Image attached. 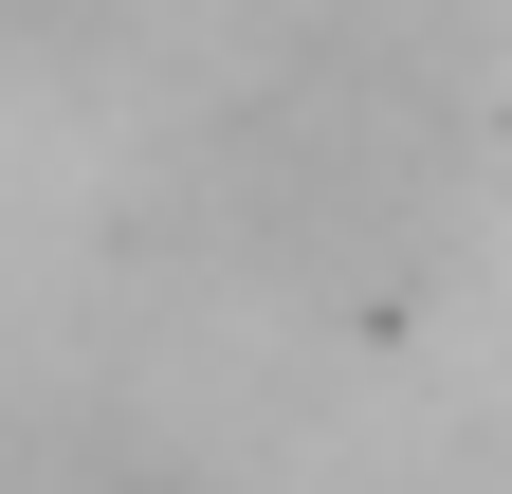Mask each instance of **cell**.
<instances>
[{"instance_id": "6da1fadb", "label": "cell", "mask_w": 512, "mask_h": 494, "mask_svg": "<svg viewBox=\"0 0 512 494\" xmlns=\"http://www.w3.org/2000/svg\"><path fill=\"white\" fill-rule=\"evenodd\" d=\"M421 202H439V110L403 74H366V55L275 74L238 110V147H220V220L256 257H293V275H348L384 238H421Z\"/></svg>"}, {"instance_id": "7a4b0ae2", "label": "cell", "mask_w": 512, "mask_h": 494, "mask_svg": "<svg viewBox=\"0 0 512 494\" xmlns=\"http://www.w3.org/2000/svg\"><path fill=\"white\" fill-rule=\"evenodd\" d=\"M110 19H128V0H0V37H19V55H92Z\"/></svg>"}]
</instances>
